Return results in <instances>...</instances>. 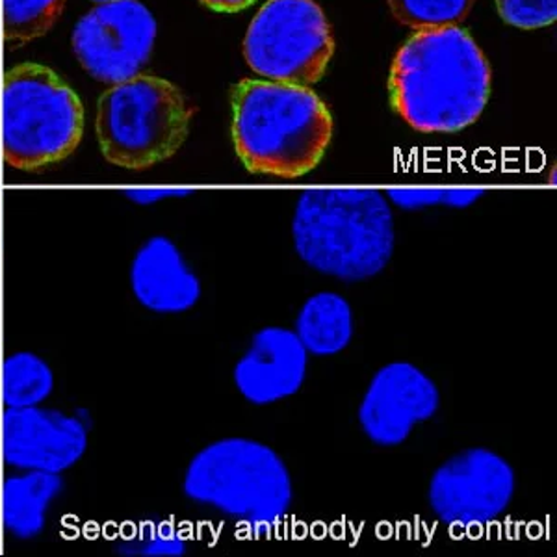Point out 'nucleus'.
Wrapping results in <instances>:
<instances>
[{"label":"nucleus","mask_w":557,"mask_h":557,"mask_svg":"<svg viewBox=\"0 0 557 557\" xmlns=\"http://www.w3.org/2000/svg\"><path fill=\"white\" fill-rule=\"evenodd\" d=\"M491 65L461 26L417 30L388 75L394 112L422 134H457L480 120L491 97Z\"/></svg>","instance_id":"nucleus-1"},{"label":"nucleus","mask_w":557,"mask_h":557,"mask_svg":"<svg viewBox=\"0 0 557 557\" xmlns=\"http://www.w3.org/2000/svg\"><path fill=\"white\" fill-rule=\"evenodd\" d=\"M233 141L246 170L264 177L311 173L330 147V108L307 86L244 78L231 91Z\"/></svg>","instance_id":"nucleus-2"},{"label":"nucleus","mask_w":557,"mask_h":557,"mask_svg":"<svg viewBox=\"0 0 557 557\" xmlns=\"http://www.w3.org/2000/svg\"><path fill=\"white\" fill-rule=\"evenodd\" d=\"M292 238L312 270L349 283L364 281L393 259V209L374 188H312L296 203Z\"/></svg>","instance_id":"nucleus-3"},{"label":"nucleus","mask_w":557,"mask_h":557,"mask_svg":"<svg viewBox=\"0 0 557 557\" xmlns=\"http://www.w3.org/2000/svg\"><path fill=\"white\" fill-rule=\"evenodd\" d=\"M183 491L249 530L264 533L290 511L292 480L285 461L267 444L231 437L205 446L184 472Z\"/></svg>","instance_id":"nucleus-4"},{"label":"nucleus","mask_w":557,"mask_h":557,"mask_svg":"<svg viewBox=\"0 0 557 557\" xmlns=\"http://www.w3.org/2000/svg\"><path fill=\"white\" fill-rule=\"evenodd\" d=\"M84 136V107L75 89L47 65L25 62L2 81V160L41 173L75 154Z\"/></svg>","instance_id":"nucleus-5"},{"label":"nucleus","mask_w":557,"mask_h":557,"mask_svg":"<svg viewBox=\"0 0 557 557\" xmlns=\"http://www.w3.org/2000/svg\"><path fill=\"white\" fill-rule=\"evenodd\" d=\"M194 108L175 84L136 75L97 102L96 134L108 164L146 172L173 159L190 134Z\"/></svg>","instance_id":"nucleus-6"},{"label":"nucleus","mask_w":557,"mask_h":557,"mask_svg":"<svg viewBox=\"0 0 557 557\" xmlns=\"http://www.w3.org/2000/svg\"><path fill=\"white\" fill-rule=\"evenodd\" d=\"M335 54V38L314 0H268L244 38L247 65L272 83L312 86Z\"/></svg>","instance_id":"nucleus-7"},{"label":"nucleus","mask_w":557,"mask_h":557,"mask_svg":"<svg viewBox=\"0 0 557 557\" xmlns=\"http://www.w3.org/2000/svg\"><path fill=\"white\" fill-rule=\"evenodd\" d=\"M157 21L139 0H108L89 10L71 36L84 70L99 83H125L149 62Z\"/></svg>","instance_id":"nucleus-8"},{"label":"nucleus","mask_w":557,"mask_h":557,"mask_svg":"<svg viewBox=\"0 0 557 557\" xmlns=\"http://www.w3.org/2000/svg\"><path fill=\"white\" fill-rule=\"evenodd\" d=\"M515 470L487 448L457 454L431 478V511L444 524L485 525L506 513L515 496Z\"/></svg>","instance_id":"nucleus-9"},{"label":"nucleus","mask_w":557,"mask_h":557,"mask_svg":"<svg viewBox=\"0 0 557 557\" xmlns=\"http://www.w3.org/2000/svg\"><path fill=\"white\" fill-rule=\"evenodd\" d=\"M89 446V422L49 407H7L0 422L2 459L10 469L64 474Z\"/></svg>","instance_id":"nucleus-10"},{"label":"nucleus","mask_w":557,"mask_h":557,"mask_svg":"<svg viewBox=\"0 0 557 557\" xmlns=\"http://www.w3.org/2000/svg\"><path fill=\"white\" fill-rule=\"evenodd\" d=\"M441 406L435 381L409 362L381 368L359 407V424L372 443L394 448L406 443L412 428L435 417Z\"/></svg>","instance_id":"nucleus-11"},{"label":"nucleus","mask_w":557,"mask_h":557,"mask_svg":"<svg viewBox=\"0 0 557 557\" xmlns=\"http://www.w3.org/2000/svg\"><path fill=\"white\" fill-rule=\"evenodd\" d=\"M309 354L294 331L264 327L251 338L233 380L253 406H272L299 393L307 377Z\"/></svg>","instance_id":"nucleus-12"},{"label":"nucleus","mask_w":557,"mask_h":557,"mask_svg":"<svg viewBox=\"0 0 557 557\" xmlns=\"http://www.w3.org/2000/svg\"><path fill=\"white\" fill-rule=\"evenodd\" d=\"M128 285L134 299L154 314H184L199 304L203 294L201 281L183 251L164 235L151 236L136 249L128 268Z\"/></svg>","instance_id":"nucleus-13"},{"label":"nucleus","mask_w":557,"mask_h":557,"mask_svg":"<svg viewBox=\"0 0 557 557\" xmlns=\"http://www.w3.org/2000/svg\"><path fill=\"white\" fill-rule=\"evenodd\" d=\"M64 493L60 474L17 470L8 475L0 494L2 528L15 541H34L47 528L52 504Z\"/></svg>","instance_id":"nucleus-14"},{"label":"nucleus","mask_w":557,"mask_h":557,"mask_svg":"<svg viewBox=\"0 0 557 557\" xmlns=\"http://www.w3.org/2000/svg\"><path fill=\"white\" fill-rule=\"evenodd\" d=\"M294 333L309 355L341 354L354 338V311L341 294L318 292L299 309Z\"/></svg>","instance_id":"nucleus-15"},{"label":"nucleus","mask_w":557,"mask_h":557,"mask_svg":"<svg viewBox=\"0 0 557 557\" xmlns=\"http://www.w3.org/2000/svg\"><path fill=\"white\" fill-rule=\"evenodd\" d=\"M54 391L51 364L34 351H13L0 364V399L7 407L44 406Z\"/></svg>","instance_id":"nucleus-16"},{"label":"nucleus","mask_w":557,"mask_h":557,"mask_svg":"<svg viewBox=\"0 0 557 557\" xmlns=\"http://www.w3.org/2000/svg\"><path fill=\"white\" fill-rule=\"evenodd\" d=\"M64 8L65 0H2V39L8 51L51 33Z\"/></svg>","instance_id":"nucleus-17"},{"label":"nucleus","mask_w":557,"mask_h":557,"mask_svg":"<svg viewBox=\"0 0 557 557\" xmlns=\"http://www.w3.org/2000/svg\"><path fill=\"white\" fill-rule=\"evenodd\" d=\"M475 0H386L394 20L412 30L459 26Z\"/></svg>","instance_id":"nucleus-18"},{"label":"nucleus","mask_w":557,"mask_h":557,"mask_svg":"<svg viewBox=\"0 0 557 557\" xmlns=\"http://www.w3.org/2000/svg\"><path fill=\"white\" fill-rule=\"evenodd\" d=\"M502 20L520 30H537L556 23L557 0H494Z\"/></svg>","instance_id":"nucleus-19"},{"label":"nucleus","mask_w":557,"mask_h":557,"mask_svg":"<svg viewBox=\"0 0 557 557\" xmlns=\"http://www.w3.org/2000/svg\"><path fill=\"white\" fill-rule=\"evenodd\" d=\"M386 194L399 209L422 210L438 205L446 207L450 188H393Z\"/></svg>","instance_id":"nucleus-20"},{"label":"nucleus","mask_w":557,"mask_h":557,"mask_svg":"<svg viewBox=\"0 0 557 557\" xmlns=\"http://www.w3.org/2000/svg\"><path fill=\"white\" fill-rule=\"evenodd\" d=\"M138 552L141 556H181L184 552L183 541L172 532H151L138 541Z\"/></svg>","instance_id":"nucleus-21"},{"label":"nucleus","mask_w":557,"mask_h":557,"mask_svg":"<svg viewBox=\"0 0 557 557\" xmlns=\"http://www.w3.org/2000/svg\"><path fill=\"white\" fill-rule=\"evenodd\" d=\"M257 0H201V4L218 13H238L251 7Z\"/></svg>","instance_id":"nucleus-22"},{"label":"nucleus","mask_w":557,"mask_h":557,"mask_svg":"<svg viewBox=\"0 0 557 557\" xmlns=\"http://www.w3.org/2000/svg\"><path fill=\"white\" fill-rule=\"evenodd\" d=\"M131 197H133L136 203L149 205L154 203V201H160V199H165V197L177 196V194H183V190H133L128 191Z\"/></svg>","instance_id":"nucleus-23"},{"label":"nucleus","mask_w":557,"mask_h":557,"mask_svg":"<svg viewBox=\"0 0 557 557\" xmlns=\"http://www.w3.org/2000/svg\"><path fill=\"white\" fill-rule=\"evenodd\" d=\"M91 2H96V4H101V2H108V0H91Z\"/></svg>","instance_id":"nucleus-24"},{"label":"nucleus","mask_w":557,"mask_h":557,"mask_svg":"<svg viewBox=\"0 0 557 557\" xmlns=\"http://www.w3.org/2000/svg\"><path fill=\"white\" fill-rule=\"evenodd\" d=\"M0 236H2V228H0ZM0 246H2V238H0Z\"/></svg>","instance_id":"nucleus-25"},{"label":"nucleus","mask_w":557,"mask_h":557,"mask_svg":"<svg viewBox=\"0 0 557 557\" xmlns=\"http://www.w3.org/2000/svg\"><path fill=\"white\" fill-rule=\"evenodd\" d=\"M0 364H2V362H0Z\"/></svg>","instance_id":"nucleus-26"}]
</instances>
